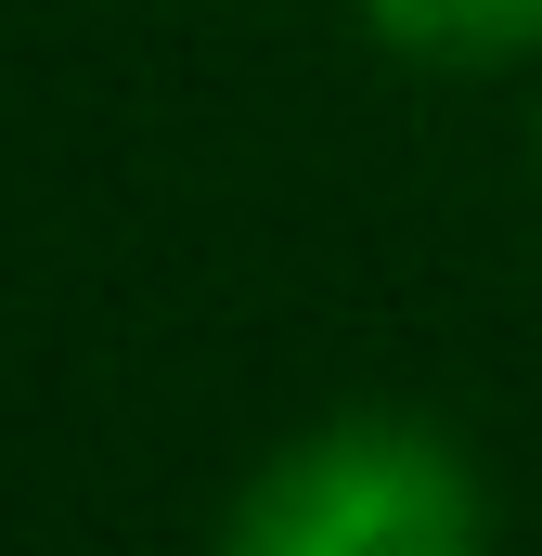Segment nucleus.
<instances>
[{
  "label": "nucleus",
  "instance_id": "obj_1",
  "mask_svg": "<svg viewBox=\"0 0 542 556\" xmlns=\"http://www.w3.org/2000/svg\"><path fill=\"white\" fill-rule=\"evenodd\" d=\"M491 479L439 415L336 402L271 440L220 505V556H491Z\"/></svg>",
  "mask_w": 542,
  "mask_h": 556
},
{
  "label": "nucleus",
  "instance_id": "obj_2",
  "mask_svg": "<svg viewBox=\"0 0 542 556\" xmlns=\"http://www.w3.org/2000/svg\"><path fill=\"white\" fill-rule=\"evenodd\" d=\"M362 26H375L401 65H439V78L542 65V0H362Z\"/></svg>",
  "mask_w": 542,
  "mask_h": 556
},
{
  "label": "nucleus",
  "instance_id": "obj_3",
  "mask_svg": "<svg viewBox=\"0 0 542 556\" xmlns=\"http://www.w3.org/2000/svg\"><path fill=\"white\" fill-rule=\"evenodd\" d=\"M530 168H542V104H530Z\"/></svg>",
  "mask_w": 542,
  "mask_h": 556
}]
</instances>
